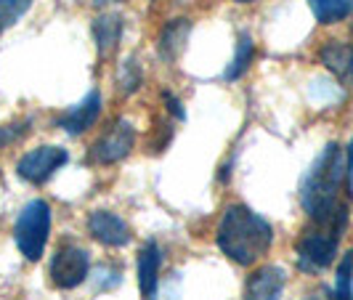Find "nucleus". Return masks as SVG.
Instances as JSON below:
<instances>
[{
	"mask_svg": "<svg viewBox=\"0 0 353 300\" xmlns=\"http://www.w3.org/2000/svg\"><path fill=\"white\" fill-rule=\"evenodd\" d=\"M343 183H348V157L343 146L327 143L301 183V202L314 223H348V208L340 199Z\"/></svg>",
	"mask_w": 353,
	"mask_h": 300,
	"instance_id": "nucleus-1",
	"label": "nucleus"
},
{
	"mask_svg": "<svg viewBox=\"0 0 353 300\" xmlns=\"http://www.w3.org/2000/svg\"><path fill=\"white\" fill-rule=\"evenodd\" d=\"M274 242L268 221L245 205H231L218 223V248L239 266H252L263 258Z\"/></svg>",
	"mask_w": 353,
	"mask_h": 300,
	"instance_id": "nucleus-2",
	"label": "nucleus"
},
{
	"mask_svg": "<svg viewBox=\"0 0 353 300\" xmlns=\"http://www.w3.org/2000/svg\"><path fill=\"white\" fill-rule=\"evenodd\" d=\"M48 234H51V208L43 199L27 202L19 212L17 223H14V239H17L19 252L27 261H40L43 250L48 245Z\"/></svg>",
	"mask_w": 353,
	"mask_h": 300,
	"instance_id": "nucleus-3",
	"label": "nucleus"
},
{
	"mask_svg": "<svg viewBox=\"0 0 353 300\" xmlns=\"http://www.w3.org/2000/svg\"><path fill=\"white\" fill-rule=\"evenodd\" d=\"M343 231L345 226L337 223H316V229L305 231L298 242V268L305 274H316L332 266Z\"/></svg>",
	"mask_w": 353,
	"mask_h": 300,
	"instance_id": "nucleus-4",
	"label": "nucleus"
},
{
	"mask_svg": "<svg viewBox=\"0 0 353 300\" xmlns=\"http://www.w3.org/2000/svg\"><path fill=\"white\" fill-rule=\"evenodd\" d=\"M88 266H90V255L88 250L74 248V245H67V248H59V252L53 255L51 261V279L56 287L61 290H74L85 282L88 277Z\"/></svg>",
	"mask_w": 353,
	"mask_h": 300,
	"instance_id": "nucleus-5",
	"label": "nucleus"
},
{
	"mask_svg": "<svg viewBox=\"0 0 353 300\" xmlns=\"http://www.w3.org/2000/svg\"><path fill=\"white\" fill-rule=\"evenodd\" d=\"M67 159H70V154H67V149H61V146H40V149H32V152H27L24 157L19 159L17 173L24 178V181L40 186V183H46L59 168H64Z\"/></svg>",
	"mask_w": 353,
	"mask_h": 300,
	"instance_id": "nucleus-6",
	"label": "nucleus"
},
{
	"mask_svg": "<svg viewBox=\"0 0 353 300\" xmlns=\"http://www.w3.org/2000/svg\"><path fill=\"white\" fill-rule=\"evenodd\" d=\"M133 143H136V130H133V125L125 123V120H117V123L112 125L99 141L93 143L90 159H93L96 165L120 162V159H125L128 154H130Z\"/></svg>",
	"mask_w": 353,
	"mask_h": 300,
	"instance_id": "nucleus-7",
	"label": "nucleus"
},
{
	"mask_svg": "<svg viewBox=\"0 0 353 300\" xmlns=\"http://www.w3.org/2000/svg\"><path fill=\"white\" fill-rule=\"evenodd\" d=\"M88 229L96 242L106 248H125L130 242V229L120 215L109 210H93L88 218Z\"/></svg>",
	"mask_w": 353,
	"mask_h": 300,
	"instance_id": "nucleus-8",
	"label": "nucleus"
},
{
	"mask_svg": "<svg viewBox=\"0 0 353 300\" xmlns=\"http://www.w3.org/2000/svg\"><path fill=\"white\" fill-rule=\"evenodd\" d=\"M99 112H101V93H99V90H90L83 101H77L74 106H70V109L59 117V125H61L70 136H80V133H85L88 128H93V123L99 120Z\"/></svg>",
	"mask_w": 353,
	"mask_h": 300,
	"instance_id": "nucleus-9",
	"label": "nucleus"
},
{
	"mask_svg": "<svg viewBox=\"0 0 353 300\" xmlns=\"http://www.w3.org/2000/svg\"><path fill=\"white\" fill-rule=\"evenodd\" d=\"M159 266H162V250L157 242H146L139 255V287H141L143 300L157 298Z\"/></svg>",
	"mask_w": 353,
	"mask_h": 300,
	"instance_id": "nucleus-10",
	"label": "nucleus"
},
{
	"mask_svg": "<svg viewBox=\"0 0 353 300\" xmlns=\"http://www.w3.org/2000/svg\"><path fill=\"white\" fill-rule=\"evenodd\" d=\"M284 290V268L279 266H265L252 274L248 282L245 300H279Z\"/></svg>",
	"mask_w": 353,
	"mask_h": 300,
	"instance_id": "nucleus-11",
	"label": "nucleus"
},
{
	"mask_svg": "<svg viewBox=\"0 0 353 300\" xmlns=\"http://www.w3.org/2000/svg\"><path fill=\"white\" fill-rule=\"evenodd\" d=\"M189 35H192V21L189 19H173V21H168L157 40L159 56L165 61H176L178 56L183 53V48H186Z\"/></svg>",
	"mask_w": 353,
	"mask_h": 300,
	"instance_id": "nucleus-12",
	"label": "nucleus"
},
{
	"mask_svg": "<svg viewBox=\"0 0 353 300\" xmlns=\"http://www.w3.org/2000/svg\"><path fill=\"white\" fill-rule=\"evenodd\" d=\"M93 37H96V48L101 56H112L120 46L123 37V19L117 14H101L93 21Z\"/></svg>",
	"mask_w": 353,
	"mask_h": 300,
	"instance_id": "nucleus-13",
	"label": "nucleus"
},
{
	"mask_svg": "<svg viewBox=\"0 0 353 300\" xmlns=\"http://www.w3.org/2000/svg\"><path fill=\"white\" fill-rule=\"evenodd\" d=\"M308 6L321 24H337L353 14V0H308Z\"/></svg>",
	"mask_w": 353,
	"mask_h": 300,
	"instance_id": "nucleus-14",
	"label": "nucleus"
},
{
	"mask_svg": "<svg viewBox=\"0 0 353 300\" xmlns=\"http://www.w3.org/2000/svg\"><path fill=\"white\" fill-rule=\"evenodd\" d=\"M252 56H255V43H252V37H250L248 32H242V35H239V43H236V53H234L231 64L226 67V72H223V77H226V80H239V77L250 70Z\"/></svg>",
	"mask_w": 353,
	"mask_h": 300,
	"instance_id": "nucleus-15",
	"label": "nucleus"
},
{
	"mask_svg": "<svg viewBox=\"0 0 353 300\" xmlns=\"http://www.w3.org/2000/svg\"><path fill=\"white\" fill-rule=\"evenodd\" d=\"M324 64L337 74H351V48L348 46H340V43H330L324 51H321Z\"/></svg>",
	"mask_w": 353,
	"mask_h": 300,
	"instance_id": "nucleus-16",
	"label": "nucleus"
},
{
	"mask_svg": "<svg viewBox=\"0 0 353 300\" xmlns=\"http://www.w3.org/2000/svg\"><path fill=\"white\" fill-rule=\"evenodd\" d=\"M335 300H353V250H348L337 266Z\"/></svg>",
	"mask_w": 353,
	"mask_h": 300,
	"instance_id": "nucleus-17",
	"label": "nucleus"
},
{
	"mask_svg": "<svg viewBox=\"0 0 353 300\" xmlns=\"http://www.w3.org/2000/svg\"><path fill=\"white\" fill-rule=\"evenodd\" d=\"M32 0H0V32L14 27L19 19L30 11Z\"/></svg>",
	"mask_w": 353,
	"mask_h": 300,
	"instance_id": "nucleus-18",
	"label": "nucleus"
},
{
	"mask_svg": "<svg viewBox=\"0 0 353 300\" xmlns=\"http://www.w3.org/2000/svg\"><path fill=\"white\" fill-rule=\"evenodd\" d=\"M117 86H120L123 93H133V90L141 86V67L136 64V59L123 61V67L117 72Z\"/></svg>",
	"mask_w": 353,
	"mask_h": 300,
	"instance_id": "nucleus-19",
	"label": "nucleus"
},
{
	"mask_svg": "<svg viewBox=\"0 0 353 300\" xmlns=\"http://www.w3.org/2000/svg\"><path fill=\"white\" fill-rule=\"evenodd\" d=\"M27 133V123H19V125H6V128H0V149L6 146V143L17 141Z\"/></svg>",
	"mask_w": 353,
	"mask_h": 300,
	"instance_id": "nucleus-20",
	"label": "nucleus"
},
{
	"mask_svg": "<svg viewBox=\"0 0 353 300\" xmlns=\"http://www.w3.org/2000/svg\"><path fill=\"white\" fill-rule=\"evenodd\" d=\"M165 104L170 106V112L176 114L178 120H183V117H186V114H183V109H181V101H178L173 93H165Z\"/></svg>",
	"mask_w": 353,
	"mask_h": 300,
	"instance_id": "nucleus-21",
	"label": "nucleus"
},
{
	"mask_svg": "<svg viewBox=\"0 0 353 300\" xmlns=\"http://www.w3.org/2000/svg\"><path fill=\"white\" fill-rule=\"evenodd\" d=\"M345 157H348V192L353 197V141L348 146V152H345Z\"/></svg>",
	"mask_w": 353,
	"mask_h": 300,
	"instance_id": "nucleus-22",
	"label": "nucleus"
},
{
	"mask_svg": "<svg viewBox=\"0 0 353 300\" xmlns=\"http://www.w3.org/2000/svg\"><path fill=\"white\" fill-rule=\"evenodd\" d=\"M305 300H335V298H330L327 292H316V295H311V298H305Z\"/></svg>",
	"mask_w": 353,
	"mask_h": 300,
	"instance_id": "nucleus-23",
	"label": "nucleus"
},
{
	"mask_svg": "<svg viewBox=\"0 0 353 300\" xmlns=\"http://www.w3.org/2000/svg\"><path fill=\"white\" fill-rule=\"evenodd\" d=\"M96 6H106V3H117V0H93Z\"/></svg>",
	"mask_w": 353,
	"mask_h": 300,
	"instance_id": "nucleus-24",
	"label": "nucleus"
},
{
	"mask_svg": "<svg viewBox=\"0 0 353 300\" xmlns=\"http://www.w3.org/2000/svg\"><path fill=\"white\" fill-rule=\"evenodd\" d=\"M351 77H353V48H351Z\"/></svg>",
	"mask_w": 353,
	"mask_h": 300,
	"instance_id": "nucleus-25",
	"label": "nucleus"
},
{
	"mask_svg": "<svg viewBox=\"0 0 353 300\" xmlns=\"http://www.w3.org/2000/svg\"><path fill=\"white\" fill-rule=\"evenodd\" d=\"M236 3H252V0H236Z\"/></svg>",
	"mask_w": 353,
	"mask_h": 300,
	"instance_id": "nucleus-26",
	"label": "nucleus"
}]
</instances>
